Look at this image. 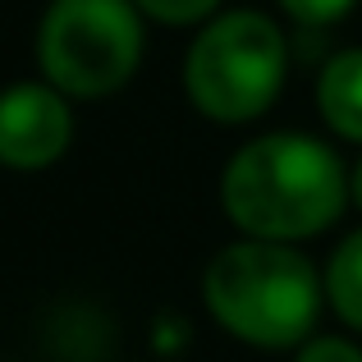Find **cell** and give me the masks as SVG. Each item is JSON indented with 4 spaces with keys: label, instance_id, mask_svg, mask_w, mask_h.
<instances>
[{
    "label": "cell",
    "instance_id": "cell-1",
    "mask_svg": "<svg viewBox=\"0 0 362 362\" xmlns=\"http://www.w3.org/2000/svg\"><path fill=\"white\" fill-rule=\"evenodd\" d=\"M354 202V170L326 138L271 129L247 138L221 170V211L239 239L293 243L317 239Z\"/></svg>",
    "mask_w": 362,
    "mask_h": 362
},
{
    "label": "cell",
    "instance_id": "cell-2",
    "mask_svg": "<svg viewBox=\"0 0 362 362\" xmlns=\"http://www.w3.org/2000/svg\"><path fill=\"white\" fill-rule=\"evenodd\" d=\"M211 321L247 349L293 354L317 335L326 280L293 243L234 239L216 247L202 271Z\"/></svg>",
    "mask_w": 362,
    "mask_h": 362
},
{
    "label": "cell",
    "instance_id": "cell-3",
    "mask_svg": "<svg viewBox=\"0 0 362 362\" xmlns=\"http://www.w3.org/2000/svg\"><path fill=\"white\" fill-rule=\"evenodd\" d=\"M289 37L262 9H221L184 51V97L211 124L239 129L280 101Z\"/></svg>",
    "mask_w": 362,
    "mask_h": 362
},
{
    "label": "cell",
    "instance_id": "cell-4",
    "mask_svg": "<svg viewBox=\"0 0 362 362\" xmlns=\"http://www.w3.org/2000/svg\"><path fill=\"white\" fill-rule=\"evenodd\" d=\"M37 69L69 101H106L133 83L147 18L133 0H51L37 18Z\"/></svg>",
    "mask_w": 362,
    "mask_h": 362
},
{
    "label": "cell",
    "instance_id": "cell-5",
    "mask_svg": "<svg viewBox=\"0 0 362 362\" xmlns=\"http://www.w3.org/2000/svg\"><path fill=\"white\" fill-rule=\"evenodd\" d=\"M74 101L46 78H23L0 88V165L14 175H37L64 160L74 142Z\"/></svg>",
    "mask_w": 362,
    "mask_h": 362
},
{
    "label": "cell",
    "instance_id": "cell-6",
    "mask_svg": "<svg viewBox=\"0 0 362 362\" xmlns=\"http://www.w3.org/2000/svg\"><path fill=\"white\" fill-rule=\"evenodd\" d=\"M317 115L339 142L362 147V46H344L321 64Z\"/></svg>",
    "mask_w": 362,
    "mask_h": 362
},
{
    "label": "cell",
    "instance_id": "cell-7",
    "mask_svg": "<svg viewBox=\"0 0 362 362\" xmlns=\"http://www.w3.org/2000/svg\"><path fill=\"white\" fill-rule=\"evenodd\" d=\"M321 280H326V308L335 312V321L362 335V225L335 243V252L321 266Z\"/></svg>",
    "mask_w": 362,
    "mask_h": 362
},
{
    "label": "cell",
    "instance_id": "cell-8",
    "mask_svg": "<svg viewBox=\"0 0 362 362\" xmlns=\"http://www.w3.org/2000/svg\"><path fill=\"white\" fill-rule=\"evenodd\" d=\"M147 23L160 28H202L225 9V0H133Z\"/></svg>",
    "mask_w": 362,
    "mask_h": 362
},
{
    "label": "cell",
    "instance_id": "cell-9",
    "mask_svg": "<svg viewBox=\"0 0 362 362\" xmlns=\"http://www.w3.org/2000/svg\"><path fill=\"white\" fill-rule=\"evenodd\" d=\"M275 5L303 28H330V23H344L358 0H275Z\"/></svg>",
    "mask_w": 362,
    "mask_h": 362
},
{
    "label": "cell",
    "instance_id": "cell-10",
    "mask_svg": "<svg viewBox=\"0 0 362 362\" xmlns=\"http://www.w3.org/2000/svg\"><path fill=\"white\" fill-rule=\"evenodd\" d=\"M293 362H362V344L349 335H312L303 349H293Z\"/></svg>",
    "mask_w": 362,
    "mask_h": 362
},
{
    "label": "cell",
    "instance_id": "cell-11",
    "mask_svg": "<svg viewBox=\"0 0 362 362\" xmlns=\"http://www.w3.org/2000/svg\"><path fill=\"white\" fill-rule=\"evenodd\" d=\"M354 206L362 211V156H358V165H354Z\"/></svg>",
    "mask_w": 362,
    "mask_h": 362
}]
</instances>
